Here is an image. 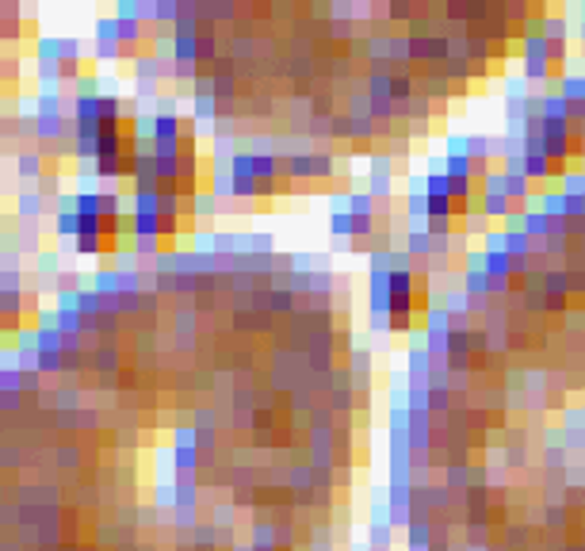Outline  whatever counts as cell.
<instances>
[{"mask_svg": "<svg viewBox=\"0 0 585 551\" xmlns=\"http://www.w3.org/2000/svg\"><path fill=\"white\" fill-rule=\"evenodd\" d=\"M521 230H524L528 237H532L535 245H547V237H551V218H547V215L540 211V203H535V199H532V203L524 207Z\"/></svg>", "mask_w": 585, "mask_h": 551, "instance_id": "cell-1", "label": "cell"}, {"mask_svg": "<svg viewBox=\"0 0 585 551\" xmlns=\"http://www.w3.org/2000/svg\"><path fill=\"white\" fill-rule=\"evenodd\" d=\"M16 173H20L23 188H35L46 176V157L35 154V149H23V154H16Z\"/></svg>", "mask_w": 585, "mask_h": 551, "instance_id": "cell-2", "label": "cell"}, {"mask_svg": "<svg viewBox=\"0 0 585 551\" xmlns=\"http://www.w3.org/2000/svg\"><path fill=\"white\" fill-rule=\"evenodd\" d=\"M46 207H50V203H46V199L39 195V188H23V192L16 195V211H20V222H31V226H35V222L42 218Z\"/></svg>", "mask_w": 585, "mask_h": 551, "instance_id": "cell-3", "label": "cell"}, {"mask_svg": "<svg viewBox=\"0 0 585 551\" xmlns=\"http://www.w3.org/2000/svg\"><path fill=\"white\" fill-rule=\"evenodd\" d=\"M287 180L291 184H310V180H314V154L291 149L287 154Z\"/></svg>", "mask_w": 585, "mask_h": 551, "instance_id": "cell-4", "label": "cell"}, {"mask_svg": "<svg viewBox=\"0 0 585 551\" xmlns=\"http://www.w3.org/2000/svg\"><path fill=\"white\" fill-rule=\"evenodd\" d=\"M562 444H566L570 452H585V406H581V410H570V414H566Z\"/></svg>", "mask_w": 585, "mask_h": 551, "instance_id": "cell-5", "label": "cell"}, {"mask_svg": "<svg viewBox=\"0 0 585 551\" xmlns=\"http://www.w3.org/2000/svg\"><path fill=\"white\" fill-rule=\"evenodd\" d=\"M203 467V452L195 448V444H176L173 448V471H176V479L180 475H192L195 479V471Z\"/></svg>", "mask_w": 585, "mask_h": 551, "instance_id": "cell-6", "label": "cell"}, {"mask_svg": "<svg viewBox=\"0 0 585 551\" xmlns=\"http://www.w3.org/2000/svg\"><path fill=\"white\" fill-rule=\"evenodd\" d=\"M69 119L77 127H100V96H73Z\"/></svg>", "mask_w": 585, "mask_h": 551, "instance_id": "cell-7", "label": "cell"}, {"mask_svg": "<svg viewBox=\"0 0 585 551\" xmlns=\"http://www.w3.org/2000/svg\"><path fill=\"white\" fill-rule=\"evenodd\" d=\"M405 253L413 256V261H429L432 253H436V237L429 230H405Z\"/></svg>", "mask_w": 585, "mask_h": 551, "instance_id": "cell-8", "label": "cell"}, {"mask_svg": "<svg viewBox=\"0 0 585 551\" xmlns=\"http://www.w3.org/2000/svg\"><path fill=\"white\" fill-rule=\"evenodd\" d=\"M440 475H444V487H448V490L467 494L470 487H475V467H470V463H448Z\"/></svg>", "mask_w": 585, "mask_h": 551, "instance_id": "cell-9", "label": "cell"}, {"mask_svg": "<svg viewBox=\"0 0 585 551\" xmlns=\"http://www.w3.org/2000/svg\"><path fill=\"white\" fill-rule=\"evenodd\" d=\"M195 448H199L203 455H211L214 448H219V429H214V417L211 414L195 417Z\"/></svg>", "mask_w": 585, "mask_h": 551, "instance_id": "cell-10", "label": "cell"}, {"mask_svg": "<svg viewBox=\"0 0 585 551\" xmlns=\"http://www.w3.org/2000/svg\"><path fill=\"white\" fill-rule=\"evenodd\" d=\"M92 291H96L103 302L119 299V268H108V264H103V268L92 272Z\"/></svg>", "mask_w": 585, "mask_h": 551, "instance_id": "cell-11", "label": "cell"}, {"mask_svg": "<svg viewBox=\"0 0 585 551\" xmlns=\"http://www.w3.org/2000/svg\"><path fill=\"white\" fill-rule=\"evenodd\" d=\"M432 540H436V525H432V521H410L405 547H432Z\"/></svg>", "mask_w": 585, "mask_h": 551, "instance_id": "cell-12", "label": "cell"}, {"mask_svg": "<svg viewBox=\"0 0 585 551\" xmlns=\"http://www.w3.org/2000/svg\"><path fill=\"white\" fill-rule=\"evenodd\" d=\"M192 211H195V226H211L214 222V215H219V199H214V192H199L192 199Z\"/></svg>", "mask_w": 585, "mask_h": 551, "instance_id": "cell-13", "label": "cell"}, {"mask_svg": "<svg viewBox=\"0 0 585 551\" xmlns=\"http://www.w3.org/2000/svg\"><path fill=\"white\" fill-rule=\"evenodd\" d=\"M268 307L276 310V314H291V310L299 307V295L287 283H276V288H268Z\"/></svg>", "mask_w": 585, "mask_h": 551, "instance_id": "cell-14", "label": "cell"}, {"mask_svg": "<svg viewBox=\"0 0 585 551\" xmlns=\"http://www.w3.org/2000/svg\"><path fill=\"white\" fill-rule=\"evenodd\" d=\"M444 173L448 180H475V161L467 154H444Z\"/></svg>", "mask_w": 585, "mask_h": 551, "instance_id": "cell-15", "label": "cell"}, {"mask_svg": "<svg viewBox=\"0 0 585 551\" xmlns=\"http://www.w3.org/2000/svg\"><path fill=\"white\" fill-rule=\"evenodd\" d=\"M77 310L84 314V322H96V318L103 314V299L96 295V291H92V283H88V288H84L81 295H77Z\"/></svg>", "mask_w": 585, "mask_h": 551, "instance_id": "cell-16", "label": "cell"}, {"mask_svg": "<svg viewBox=\"0 0 585 551\" xmlns=\"http://www.w3.org/2000/svg\"><path fill=\"white\" fill-rule=\"evenodd\" d=\"M192 536H195V547H199V551H219V544H222V540H219V525H214V521L195 525Z\"/></svg>", "mask_w": 585, "mask_h": 551, "instance_id": "cell-17", "label": "cell"}, {"mask_svg": "<svg viewBox=\"0 0 585 551\" xmlns=\"http://www.w3.org/2000/svg\"><path fill=\"white\" fill-rule=\"evenodd\" d=\"M352 130H356V119L352 115H329V138L352 142Z\"/></svg>", "mask_w": 585, "mask_h": 551, "instance_id": "cell-18", "label": "cell"}, {"mask_svg": "<svg viewBox=\"0 0 585 551\" xmlns=\"http://www.w3.org/2000/svg\"><path fill=\"white\" fill-rule=\"evenodd\" d=\"M35 372H39V375H62L65 372V353H39Z\"/></svg>", "mask_w": 585, "mask_h": 551, "instance_id": "cell-19", "label": "cell"}, {"mask_svg": "<svg viewBox=\"0 0 585 551\" xmlns=\"http://www.w3.org/2000/svg\"><path fill=\"white\" fill-rule=\"evenodd\" d=\"M337 173V161L329 149H314V180H333Z\"/></svg>", "mask_w": 585, "mask_h": 551, "instance_id": "cell-20", "label": "cell"}, {"mask_svg": "<svg viewBox=\"0 0 585 551\" xmlns=\"http://www.w3.org/2000/svg\"><path fill=\"white\" fill-rule=\"evenodd\" d=\"M329 234L341 237V242H344V237L352 242V215H348V211H333V215H329Z\"/></svg>", "mask_w": 585, "mask_h": 551, "instance_id": "cell-21", "label": "cell"}, {"mask_svg": "<svg viewBox=\"0 0 585 551\" xmlns=\"http://www.w3.org/2000/svg\"><path fill=\"white\" fill-rule=\"evenodd\" d=\"M566 460H570V448H566V444H551V448L543 452V467L547 471H562Z\"/></svg>", "mask_w": 585, "mask_h": 551, "instance_id": "cell-22", "label": "cell"}, {"mask_svg": "<svg viewBox=\"0 0 585 551\" xmlns=\"http://www.w3.org/2000/svg\"><path fill=\"white\" fill-rule=\"evenodd\" d=\"M119 368V353H115V345H100V353H96V372H115Z\"/></svg>", "mask_w": 585, "mask_h": 551, "instance_id": "cell-23", "label": "cell"}, {"mask_svg": "<svg viewBox=\"0 0 585 551\" xmlns=\"http://www.w3.org/2000/svg\"><path fill=\"white\" fill-rule=\"evenodd\" d=\"M310 479H314V475H310L306 463H299V467L291 471V490H295V498H299V494L306 498V490H314V487H310Z\"/></svg>", "mask_w": 585, "mask_h": 551, "instance_id": "cell-24", "label": "cell"}, {"mask_svg": "<svg viewBox=\"0 0 585 551\" xmlns=\"http://www.w3.org/2000/svg\"><path fill=\"white\" fill-rule=\"evenodd\" d=\"M559 192L562 195H585V169H574V173L559 184Z\"/></svg>", "mask_w": 585, "mask_h": 551, "instance_id": "cell-25", "label": "cell"}, {"mask_svg": "<svg viewBox=\"0 0 585 551\" xmlns=\"http://www.w3.org/2000/svg\"><path fill=\"white\" fill-rule=\"evenodd\" d=\"M20 249L23 253H39V230L31 222H20Z\"/></svg>", "mask_w": 585, "mask_h": 551, "instance_id": "cell-26", "label": "cell"}, {"mask_svg": "<svg viewBox=\"0 0 585 551\" xmlns=\"http://www.w3.org/2000/svg\"><path fill=\"white\" fill-rule=\"evenodd\" d=\"M272 234H253L249 237V253H257V256H272Z\"/></svg>", "mask_w": 585, "mask_h": 551, "instance_id": "cell-27", "label": "cell"}, {"mask_svg": "<svg viewBox=\"0 0 585 551\" xmlns=\"http://www.w3.org/2000/svg\"><path fill=\"white\" fill-rule=\"evenodd\" d=\"M505 463H509V467H524V463H528V452H524V444H516V448H513V444H509V448H505Z\"/></svg>", "mask_w": 585, "mask_h": 551, "instance_id": "cell-28", "label": "cell"}]
</instances>
